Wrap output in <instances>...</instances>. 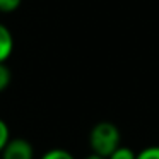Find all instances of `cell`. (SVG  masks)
I'll return each instance as SVG.
<instances>
[{
	"label": "cell",
	"instance_id": "ba28073f",
	"mask_svg": "<svg viewBox=\"0 0 159 159\" xmlns=\"http://www.w3.org/2000/svg\"><path fill=\"white\" fill-rule=\"evenodd\" d=\"M22 0H0V14H12L21 7Z\"/></svg>",
	"mask_w": 159,
	"mask_h": 159
},
{
	"label": "cell",
	"instance_id": "52a82bcc",
	"mask_svg": "<svg viewBox=\"0 0 159 159\" xmlns=\"http://www.w3.org/2000/svg\"><path fill=\"white\" fill-rule=\"evenodd\" d=\"M11 128H9L7 121L4 120V118H0V152L4 151V147L9 144V140H11Z\"/></svg>",
	"mask_w": 159,
	"mask_h": 159
},
{
	"label": "cell",
	"instance_id": "5b68a950",
	"mask_svg": "<svg viewBox=\"0 0 159 159\" xmlns=\"http://www.w3.org/2000/svg\"><path fill=\"white\" fill-rule=\"evenodd\" d=\"M135 157H137V152H135L134 149H130L128 145H123V144L118 145V147L108 156V159H135Z\"/></svg>",
	"mask_w": 159,
	"mask_h": 159
},
{
	"label": "cell",
	"instance_id": "277c9868",
	"mask_svg": "<svg viewBox=\"0 0 159 159\" xmlns=\"http://www.w3.org/2000/svg\"><path fill=\"white\" fill-rule=\"evenodd\" d=\"M39 159H75V156L72 152H69L67 149L53 147V149H48L46 152H43Z\"/></svg>",
	"mask_w": 159,
	"mask_h": 159
},
{
	"label": "cell",
	"instance_id": "9c48e42d",
	"mask_svg": "<svg viewBox=\"0 0 159 159\" xmlns=\"http://www.w3.org/2000/svg\"><path fill=\"white\" fill-rule=\"evenodd\" d=\"M135 159H159V145H147L137 152Z\"/></svg>",
	"mask_w": 159,
	"mask_h": 159
},
{
	"label": "cell",
	"instance_id": "8992f818",
	"mask_svg": "<svg viewBox=\"0 0 159 159\" xmlns=\"http://www.w3.org/2000/svg\"><path fill=\"white\" fill-rule=\"evenodd\" d=\"M12 82V70L7 63H0V94L7 91V87Z\"/></svg>",
	"mask_w": 159,
	"mask_h": 159
},
{
	"label": "cell",
	"instance_id": "7a4b0ae2",
	"mask_svg": "<svg viewBox=\"0 0 159 159\" xmlns=\"http://www.w3.org/2000/svg\"><path fill=\"white\" fill-rule=\"evenodd\" d=\"M0 159H36V152L28 139L14 137L0 152Z\"/></svg>",
	"mask_w": 159,
	"mask_h": 159
},
{
	"label": "cell",
	"instance_id": "30bf717a",
	"mask_svg": "<svg viewBox=\"0 0 159 159\" xmlns=\"http://www.w3.org/2000/svg\"><path fill=\"white\" fill-rule=\"evenodd\" d=\"M82 159H108V157H103V156H96V154H93V152H91L89 156H86V157H82Z\"/></svg>",
	"mask_w": 159,
	"mask_h": 159
},
{
	"label": "cell",
	"instance_id": "3957f363",
	"mask_svg": "<svg viewBox=\"0 0 159 159\" xmlns=\"http://www.w3.org/2000/svg\"><path fill=\"white\" fill-rule=\"evenodd\" d=\"M14 34L12 31L0 22V63H7V60L12 57L14 53Z\"/></svg>",
	"mask_w": 159,
	"mask_h": 159
},
{
	"label": "cell",
	"instance_id": "6da1fadb",
	"mask_svg": "<svg viewBox=\"0 0 159 159\" xmlns=\"http://www.w3.org/2000/svg\"><path fill=\"white\" fill-rule=\"evenodd\" d=\"M89 147L91 152L96 156L108 157L118 145H121V134L120 128L113 121H98L89 132Z\"/></svg>",
	"mask_w": 159,
	"mask_h": 159
}]
</instances>
